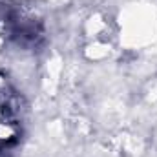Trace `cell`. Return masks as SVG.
<instances>
[{"label":"cell","mask_w":157,"mask_h":157,"mask_svg":"<svg viewBox=\"0 0 157 157\" xmlns=\"http://www.w3.org/2000/svg\"><path fill=\"white\" fill-rule=\"evenodd\" d=\"M0 29L18 44L37 42L42 29L40 24L29 15H26L18 4L11 0H0Z\"/></svg>","instance_id":"1"}]
</instances>
